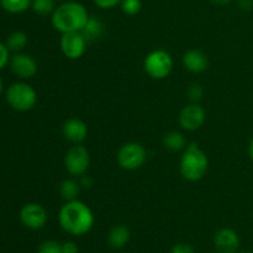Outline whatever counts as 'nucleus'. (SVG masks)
<instances>
[{"label":"nucleus","mask_w":253,"mask_h":253,"mask_svg":"<svg viewBox=\"0 0 253 253\" xmlns=\"http://www.w3.org/2000/svg\"><path fill=\"white\" fill-rule=\"evenodd\" d=\"M88 10L82 2L67 0L57 5L56 10L51 15V24L56 31L61 34L81 32L88 21Z\"/></svg>","instance_id":"f03ea898"},{"label":"nucleus","mask_w":253,"mask_h":253,"mask_svg":"<svg viewBox=\"0 0 253 253\" xmlns=\"http://www.w3.org/2000/svg\"><path fill=\"white\" fill-rule=\"evenodd\" d=\"M214 245L219 253H236L240 249V237L234 229L222 227L215 234Z\"/></svg>","instance_id":"ddd939ff"},{"label":"nucleus","mask_w":253,"mask_h":253,"mask_svg":"<svg viewBox=\"0 0 253 253\" xmlns=\"http://www.w3.org/2000/svg\"><path fill=\"white\" fill-rule=\"evenodd\" d=\"M10 62V51L6 44L0 42V69L4 68Z\"/></svg>","instance_id":"bb28decb"},{"label":"nucleus","mask_w":253,"mask_h":253,"mask_svg":"<svg viewBox=\"0 0 253 253\" xmlns=\"http://www.w3.org/2000/svg\"><path fill=\"white\" fill-rule=\"evenodd\" d=\"M120 7L124 14L128 15V16H133V15H137L141 11L142 1L141 0H123Z\"/></svg>","instance_id":"4be33fe9"},{"label":"nucleus","mask_w":253,"mask_h":253,"mask_svg":"<svg viewBox=\"0 0 253 253\" xmlns=\"http://www.w3.org/2000/svg\"><path fill=\"white\" fill-rule=\"evenodd\" d=\"M173 66L174 62L172 54L162 48L153 49L143 59V69L148 77L156 81H162L169 77Z\"/></svg>","instance_id":"20e7f679"},{"label":"nucleus","mask_w":253,"mask_h":253,"mask_svg":"<svg viewBox=\"0 0 253 253\" xmlns=\"http://www.w3.org/2000/svg\"><path fill=\"white\" fill-rule=\"evenodd\" d=\"M118 165L125 170H137L147 161V151L140 142H126L119 148Z\"/></svg>","instance_id":"423d86ee"},{"label":"nucleus","mask_w":253,"mask_h":253,"mask_svg":"<svg viewBox=\"0 0 253 253\" xmlns=\"http://www.w3.org/2000/svg\"><path fill=\"white\" fill-rule=\"evenodd\" d=\"M121 1H123V0H93L94 4H95L99 9L103 10H110L116 6H120Z\"/></svg>","instance_id":"393cba45"},{"label":"nucleus","mask_w":253,"mask_h":253,"mask_svg":"<svg viewBox=\"0 0 253 253\" xmlns=\"http://www.w3.org/2000/svg\"><path fill=\"white\" fill-rule=\"evenodd\" d=\"M59 44H61L62 53L68 59L76 61L84 56L88 41L82 32H68V34H62Z\"/></svg>","instance_id":"9d476101"},{"label":"nucleus","mask_w":253,"mask_h":253,"mask_svg":"<svg viewBox=\"0 0 253 253\" xmlns=\"http://www.w3.org/2000/svg\"><path fill=\"white\" fill-rule=\"evenodd\" d=\"M241 253H253V252H251V251H242Z\"/></svg>","instance_id":"72a5a7b5"},{"label":"nucleus","mask_w":253,"mask_h":253,"mask_svg":"<svg viewBox=\"0 0 253 253\" xmlns=\"http://www.w3.org/2000/svg\"><path fill=\"white\" fill-rule=\"evenodd\" d=\"M105 31V25L101 21L99 17L96 16H89L88 21L84 25L83 30H82V34L85 37V40L88 42H94L98 41L99 39H101Z\"/></svg>","instance_id":"dca6fc26"},{"label":"nucleus","mask_w":253,"mask_h":253,"mask_svg":"<svg viewBox=\"0 0 253 253\" xmlns=\"http://www.w3.org/2000/svg\"><path fill=\"white\" fill-rule=\"evenodd\" d=\"M249 156L250 158L253 161V138L251 140V142H250L249 145Z\"/></svg>","instance_id":"2f4dec72"},{"label":"nucleus","mask_w":253,"mask_h":253,"mask_svg":"<svg viewBox=\"0 0 253 253\" xmlns=\"http://www.w3.org/2000/svg\"><path fill=\"white\" fill-rule=\"evenodd\" d=\"M79 184H81L82 189H90V188L94 185V180H93V178L89 177V175H86V173H85V174H83L79 177Z\"/></svg>","instance_id":"c85d7f7f"},{"label":"nucleus","mask_w":253,"mask_h":253,"mask_svg":"<svg viewBox=\"0 0 253 253\" xmlns=\"http://www.w3.org/2000/svg\"><path fill=\"white\" fill-rule=\"evenodd\" d=\"M131 239V231L126 225L119 224L110 229L108 234V244L111 249H124Z\"/></svg>","instance_id":"2eb2a0df"},{"label":"nucleus","mask_w":253,"mask_h":253,"mask_svg":"<svg viewBox=\"0 0 253 253\" xmlns=\"http://www.w3.org/2000/svg\"><path fill=\"white\" fill-rule=\"evenodd\" d=\"M239 7L244 11H250L253 7V0H237Z\"/></svg>","instance_id":"c756f323"},{"label":"nucleus","mask_w":253,"mask_h":253,"mask_svg":"<svg viewBox=\"0 0 253 253\" xmlns=\"http://www.w3.org/2000/svg\"><path fill=\"white\" fill-rule=\"evenodd\" d=\"M205 120H207V113L199 103H190L189 105L184 106L178 116L180 127L189 132L199 130L204 125Z\"/></svg>","instance_id":"1a4fd4ad"},{"label":"nucleus","mask_w":253,"mask_h":253,"mask_svg":"<svg viewBox=\"0 0 253 253\" xmlns=\"http://www.w3.org/2000/svg\"><path fill=\"white\" fill-rule=\"evenodd\" d=\"M163 146L167 148L168 151H172V152H179V151H184V148L187 147L188 141L185 138L184 133H182L180 131L173 130L169 132L166 133L163 136Z\"/></svg>","instance_id":"f3484780"},{"label":"nucleus","mask_w":253,"mask_h":253,"mask_svg":"<svg viewBox=\"0 0 253 253\" xmlns=\"http://www.w3.org/2000/svg\"><path fill=\"white\" fill-rule=\"evenodd\" d=\"M182 63L187 71L190 73L199 74L203 73L209 67V58H208L207 53L200 49L192 48L188 49L182 57Z\"/></svg>","instance_id":"4468645a"},{"label":"nucleus","mask_w":253,"mask_h":253,"mask_svg":"<svg viewBox=\"0 0 253 253\" xmlns=\"http://www.w3.org/2000/svg\"><path fill=\"white\" fill-rule=\"evenodd\" d=\"M37 253H63L62 244L54 240H46L40 245Z\"/></svg>","instance_id":"5701e85b"},{"label":"nucleus","mask_w":253,"mask_h":253,"mask_svg":"<svg viewBox=\"0 0 253 253\" xmlns=\"http://www.w3.org/2000/svg\"><path fill=\"white\" fill-rule=\"evenodd\" d=\"M212 4L220 5V6H225V5H229L230 2H232V0H210Z\"/></svg>","instance_id":"7c9ffc66"},{"label":"nucleus","mask_w":253,"mask_h":253,"mask_svg":"<svg viewBox=\"0 0 253 253\" xmlns=\"http://www.w3.org/2000/svg\"><path fill=\"white\" fill-rule=\"evenodd\" d=\"M62 250L63 253H79V247L76 242L66 241L62 244Z\"/></svg>","instance_id":"cd10ccee"},{"label":"nucleus","mask_w":253,"mask_h":253,"mask_svg":"<svg viewBox=\"0 0 253 253\" xmlns=\"http://www.w3.org/2000/svg\"><path fill=\"white\" fill-rule=\"evenodd\" d=\"M56 0H32L31 9L40 16H48L56 10Z\"/></svg>","instance_id":"412c9836"},{"label":"nucleus","mask_w":253,"mask_h":253,"mask_svg":"<svg viewBox=\"0 0 253 253\" xmlns=\"http://www.w3.org/2000/svg\"><path fill=\"white\" fill-rule=\"evenodd\" d=\"M10 68L12 73L21 79H30L36 76L39 71L36 59L27 53L17 52L10 58Z\"/></svg>","instance_id":"9b49d317"},{"label":"nucleus","mask_w":253,"mask_h":253,"mask_svg":"<svg viewBox=\"0 0 253 253\" xmlns=\"http://www.w3.org/2000/svg\"><path fill=\"white\" fill-rule=\"evenodd\" d=\"M82 187L79 184V180L72 179V178H67L59 185V194H61L62 199L66 202L78 199Z\"/></svg>","instance_id":"a211bd4d"},{"label":"nucleus","mask_w":253,"mask_h":253,"mask_svg":"<svg viewBox=\"0 0 253 253\" xmlns=\"http://www.w3.org/2000/svg\"><path fill=\"white\" fill-rule=\"evenodd\" d=\"M32 0H0L2 9L11 14H21L31 7Z\"/></svg>","instance_id":"aec40b11"},{"label":"nucleus","mask_w":253,"mask_h":253,"mask_svg":"<svg viewBox=\"0 0 253 253\" xmlns=\"http://www.w3.org/2000/svg\"><path fill=\"white\" fill-rule=\"evenodd\" d=\"M29 43V36L24 31H14L7 36L6 47L10 52H21Z\"/></svg>","instance_id":"6ab92c4d"},{"label":"nucleus","mask_w":253,"mask_h":253,"mask_svg":"<svg viewBox=\"0 0 253 253\" xmlns=\"http://www.w3.org/2000/svg\"><path fill=\"white\" fill-rule=\"evenodd\" d=\"M1 91H2V81L0 78V95H1Z\"/></svg>","instance_id":"473e14b6"},{"label":"nucleus","mask_w":253,"mask_h":253,"mask_svg":"<svg viewBox=\"0 0 253 253\" xmlns=\"http://www.w3.org/2000/svg\"><path fill=\"white\" fill-rule=\"evenodd\" d=\"M90 167V153L83 145H73L64 156V168L73 177L85 174Z\"/></svg>","instance_id":"0eeeda50"},{"label":"nucleus","mask_w":253,"mask_h":253,"mask_svg":"<svg viewBox=\"0 0 253 253\" xmlns=\"http://www.w3.org/2000/svg\"><path fill=\"white\" fill-rule=\"evenodd\" d=\"M209 169V158L204 150L195 142L188 143L180 157L179 170L182 177L188 182H199Z\"/></svg>","instance_id":"7ed1b4c3"},{"label":"nucleus","mask_w":253,"mask_h":253,"mask_svg":"<svg viewBox=\"0 0 253 253\" xmlns=\"http://www.w3.org/2000/svg\"><path fill=\"white\" fill-rule=\"evenodd\" d=\"M20 221L25 227L31 230H40L46 226L48 221L47 210L39 203H27L20 210Z\"/></svg>","instance_id":"6e6552de"},{"label":"nucleus","mask_w":253,"mask_h":253,"mask_svg":"<svg viewBox=\"0 0 253 253\" xmlns=\"http://www.w3.org/2000/svg\"><path fill=\"white\" fill-rule=\"evenodd\" d=\"M62 1H67V0H62Z\"/></svg>","instance_id":"f704fd0d"},{"label":"nucleus","mask_w":253,"mask_h":253,"mask_svg":"<svg viewBox=\"0 0 253 253\" xmlns=\"http://www.w3.org/2000/svg\"><path fill=\"white\" fill-rule=\"evenodd\" d=\"M62 133L68 142L73 145H82L88 138L89 128L88 125L81 119L71 118L64 121Z\"/></svg>","instance_id":"f8f14e48"},{"label":"nucleus","mask_w":253,"mask_h":253,"mask_svg":"<svg viewBox=\"0 0 253 253\" xmlns=\"http://www.w3.org/2000/svg\"><path fill=\"white\" fill-rule=\"evenodd\" d=\"M170 253H195L194 247L187 242H179L175 244L170 250Z\"/></svg>","instance_id":"a878e982"},{"label":"nucleus","mask_w":253,"mask_h":253,"mask_svg":"<svg viewBox=\"0 0 253 253\" xmlns=\"http://www.w3.org/2000/svg\"><path fill=\"white\" fill-rule=\"evenodd\" d=\"M58 222L67 234L84 236L93 229L95 216L85 203L77 199L62 205L58 212Z\"/></svg>","instance_id":"f257e3e1"},{"label":"nucleus","mask_w":253,"mask_h":253,"mask_svg":"<svg viewBox=\"0 0 253 253\" xmlns=\"http://www.w3.org/2000/svg\"><path fill=\"white\" fill-rule=\"evenodd\" d=\"M6 101L14 110L29 111L36 105L37 93L30 84L25 82L12 83L6 89Z\"/></svg>","instance_id":"39448f33"},{"label":"nucleus","mask_w":253,"mask_h":253,"mask_svg":"<svg viewBox=\"0 0 253 253\" xmlns=\"http://www.w3.org/2000/svg\"><path fill=\"white\" fill-rule=\"evenodd\" d=\"M187 94L192 103H199L203 99V95H204V89H203V86L200 84L193 83L188 88Z\"/></svg>","instance_id":"b1692460"}]
</instances>
